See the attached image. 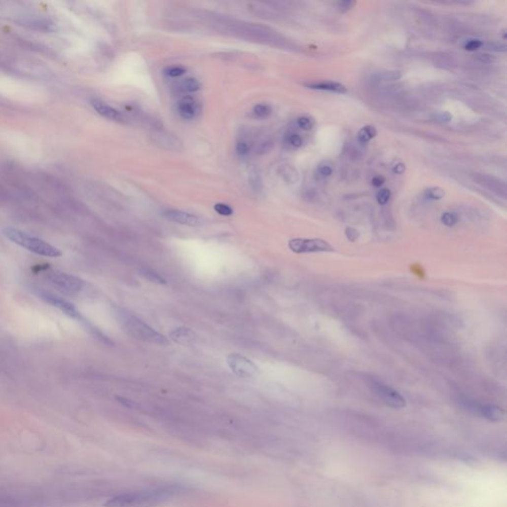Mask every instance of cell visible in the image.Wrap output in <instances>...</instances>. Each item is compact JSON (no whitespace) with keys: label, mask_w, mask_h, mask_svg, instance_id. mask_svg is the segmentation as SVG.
<instances>
[{"label":"cell","mask_w":507,"mask_h":507,"mask_svg":"<svg viewBox=\"0 0 507 507\" xmlns=\"http://www.w3.org/2000/svg\"><path fill=\"white\" fill-rule=\"evenodd\" d=\"M378 132L377 129L373 125H366L359 129L358 133V141L361 144L369 143L372 139H374L377 136Z\"/></svg>","instance_id":"obj_17"},{"label":"cell","mask_w":507,"mask_h":507,"mask_svg":"<svg viewBox=\"0 0 507 507\" xmlns=\"http://www.w3.org/2000/svg\"><path fill=\"white\" fill-rule=\"evenodd\" d=\"M306 86L310 89L314 90H323V91H329V92H334L339 94H344L348 92L347 87L337 82H331V81H323V82H315V83H309L306 84Z\"/></svg>","instance_id":"obj_13"},{"label":"cell","mask_w":507,"mask_h":507,"mask_svg":"<svg viewBox=\"0 0 507 507\" xmlns=\"http://www.w3.org/2000/svg\"><path fill=\"white\" fill-rule=\"evenodd\" d=\"M288 248L296 254L327 253L334 251V247L322 239H292L288 242Z\"/></svg>","instance_id":"obj_6"},{"label":"cell","mask_w":507,"mask_h":507,"mask_svg":"<svg viewBox=\"0 0 507 507\" xmlns=\"http://www.w3.org/2000/svg\"><path fill=\"white\" fill-rule=\"evenodd\" d=\"M199 88H200L199 82L193 78L185 79L177 85V89L184 93H192L197 91Z\"/></svg>","instance_id":"obj_16"},{"label":"cell","mask_w":507,"mask_h":507,"mask_svg":"<svg viewBox=\"0 0 507 507\" xmlns=\"http://www.w3.org/2000/svg\"><path fill=\"white\" fill-rule=\"evenodd\" d=\"M487 49L492 50V51H497V52H504V51H506V46L503 44L493 43V44H488Z\"/></svg>","instance_id":"obj_32"},{"label":"cell","mask_w":507,"mask_h":507,"mask_svg":"<svg viewBox=\"0 0 507 507\" xmlns=\"http://www.w3.org/2000/svg\"><path fill=\"white\" fill-rule=\"evenodd\" d=\"M297 126L299 127L300 129L302 130H305V131H308V130H311L313 126H314V121L312 118L308 117V116H300L297 118Z\"/></svg>","instance_id":"obj_22"},{"label":"cell","mask_w":507,"mask_h":507,"mask_svg":"<svg viewBox=\"0 0 507 507\" xmlns=\"http://www.w3.org/2000/svg\"><path fill=\"white\" fill-rule=\"evenodd\" d=\"M384 182H385V179H384L382 176H380V175H377V176L373 177V179H372V185H373L374 187H376V188H380V187L384 184Z\"/></svg>","instance_id":"obj_34"},{"label":"cell","mask_w":507,"mask_h":507,"mask_svg":"<svg viewBox=\"0 0 507 507\" xmlns=\"http://www.w3.org/2000/svg\"><path fill=\"white\" fill-rule=\"evenodd\" d=\"M115 317L122 330L129 336L154 345L166 346L169 344V340L166 336L160 334L142 319L125 309L117 308L115 310Z\"/></svg>","instance_id":"obj_1"},{"label":"cell","mask_w":507,"mask_h":507,"mask_svg":"<svg viewBox=\"0 0 507 507\" xmlns=\"http://www.w3.org/2000/svg\"><path fill=\"white\" fill-rule=\"evenodd\" d=\"M356 2L355 1H340L337 4L339 11L342 13H345L349 10H351L355 6Z\"/></svg>","instance_id":"obj_29"},{"label":"cell","mask_w":507,"mask_h":507,"mask_svg":"<svg viewBox=\"0 0 507 507\" xmlns=\"http://www.w3.org/2000/svg\"><path fill=\"white\" fill-rule=\"evenodd\" d=\"M155 141L157 144H160L163 148H166V144L169 145V149H177L179 145V141L175 139L173 136L165 133H158L155 135Z\"/></svg>","instance_id":"obj_15"},{"label":"cell","mask_w":507,"mask_h":507,"mask_svg":"<svg viewBox=\"0 0 507 507\" xmlns=\"http://www.w3.org/2000/svg\"><path fill=\"white\" fill-rule=\"evenodd\" d=\"M2 234L12 243L26 249L32 253L37 254L48 258H59L62 256L60 249L54 247L50 243L40 238L31 236L13 227H6L2 230Z\"/></svg>","instance_id":"obj_2"},{"label":"cell","mask_w":507,"mask_h":507,"mask_svg":"<svg viewBox=\"0 0 507 507\" xmlns=\"http://www.w3.org/2000/svg\"><path fill=\"white\" fill-rule=\"evenodd\" d=\"M254 114L259 117V118H267L271 115L272 113V108L271 106L266 104V103H259L257 105L254 106Z\"/></svg>","instance_id":"obj_20"},{"label":"cell","mask_w":507,"mask_h":507,"mask_svg":"<svg viewBox=\"0 0 507 507\" xmlns=\"http://www.w3.org/2000/svg\"><path fill=\"white\" fill-rule=\"evenodd\" d=\"M390 196H391L390 190H388V189H382L377 194V200H378L379 204L384 205V204H386L389 201Z\"/></svg>","instance_id":"obj_26"},{"label":"cell","mask_w":507,"mask_h":507,"mask_svg":"<svg viewBox=\"0 0 507 507\" xmlns=\"http://www.w3.org/2000/svg\"><path fill=\"white\" fill-rule=\"evenodd\" d=\"M369 386L371 387L372 391L387 406L392 408H402L405 406L406 402L404 397L399 391L391 388L390 386H387L386 384L374 379L370 380Z\"/></svg>","instance_id":"obj_7"},{"label":"cell","mask_w":507,"mask_h":507,"mask_svg":"<svg viewBox=\"0 0 507 507\" xmlns=\"http://www.w3.org/2000/svg\"><path fill=\"white\" fill-rule=\"evenodd\" d=\"M250 151H251V148H250V145L248 144V142L246 141H238L237 144H236V152L238 154V156L244 158V157H247L249 154H250Z\"/></svg>","instance_id":"obj_23"},{"label":"cell","mask_w":507,"mask_h":507,"mask_svg":"<svg viewBox=\"0 0 507 507\" xmlns=\"http://www.w3.org/2000/svg\"><path fill=\"white\" fill-rule=\"evenodd\" d=\"M392 170L394 173H397V174H402L404 171H405V165L402 163V162H399L396 163L393 168H392Z\"/></svg>","instance_id":"obj_35"},{"label":"cell","mask_w":507,"mask_h":507,"mask_svg":"<svg viewBox=\"0 0 507 507\" xmlns=\"http://www.w3.org/2000/svg\"><path fill=\"white\" fill-rule=\"evenodd\" d=\"M424 195L430 200H440L445 196V190L439 187H431L425 190Z\"/></svg>","instance_id":"obj_19"},{"label":"cell","mask_w":507,"mask_h":507,"mask_svg":"<svg viewBox=\"0 0 507 507\" xmlns=\"http://www.w3.org/2000/svg\"><path fill=\"white\" fill-rule=\"evenodd\" d=\"M169 337L176 343L187 345L194 342L196 336L189 328H176L169 333Z\"/></svg>","instance_id":"obj_14"},{"label":"cell","mask_w":507,"mask_h":507,"mask_svg":"<svg viewBox=\"0 0 507 507\" xmlns=\"http://www.w3.org/2000/svg\"><path fill=\"white\" fill-rule=\"evenodd\" d=\"M287 143L294 147V148H300L303 144V140L301 138L300 135L296 134V133H292L287 136Z\"/></svg>","instance_id":"obj_27"},{"label":"cell","mask_w":507,"mask_h":507,"mask_svg":"<svg viewBox=\"0 0 507 507\" xmlns=\"http://www.w3.org/2000/svg\"><path fill=\"white\" fill-rule=\"evenodd\" d=\"M90 104L99 115L105 117L107 119H110V120H121L122 119V115L117 109L113 108L112 106L107 104L99 99H92Z\"/></svg>","instance_id":"obj_12"},{"label":"cell","mask_w":507,"mask_h":507,"mask_svg":"<svg viewBox=\"0 0 507 507\" xmlns=\"http://www.w3.org/2000/svg\"><path fill=\"white\" fill-rule=\"evenodd\" d=\"M186 71H187V69L185 67L178 66V65H174V66H169V67H168L165 70V74L168 77H169V78H179L183 75H185Z\"/></svg>","instance_id":"obj_24"},{"label":"cell","mask_w":507,"mask_h":507,"mask_svg":"<svg viewBox=\"0 0 507 507\" xmlns=\"http://www.w3.org/2000/svg\"><path fill=\"white\" fill-rule=\"evenodd\" d=\"M318 172L320 175L324 176V177H327V176H330L333 172V169L330 165H327V164H322L318 167Z\"/></svg>","instance_id":"obj_30"},{"label":"cell","mask_w":507,"mask_h":507,"mask_svg":"<svg viewBox=\"0 0 507 507\" xmlns=\"http://www.w3.org/2000/svg\"><path fill=\"white\" fill-rule=\"evenodd\" d=\"M227 364L233 373L244 379H251L258 376L259 368L251 359L240 354L233 353L227 357Z\"/></svg>","instance_id":"obj_8"},{"label":"cell","mask_w":507,"mask_h":507,"mask_svg":"<svg viewBox=\"0 0 507 507\" xmlns=\"http://www.w3.org/2000/svg\"><path fill=\"white\" fill-rule=\"evenodd\" d=\"M258 174L259 173L257 171L251 172V174H250V182H251L252 187L256 186V189L259 190V185H261V179H260V175H258Z\"/></svg>","instance_id":"obj_33"},{"label":"cell","mask_w":507,"mask_h":507,"mask_svg":"<svg viewBox=\"0 0 507 507\" xmlns=\"http://www.w3.org/2000/svg\"><path fill=\"white\" fill-rule=\"evenodd\" d=\"M33 292L39 298H41L43 301L52 305L53 307L58 308L66 316L73 318L75 320H78L79 322L83 323L88 330H90L93 327L88 321H86L85 317L81 314V312L77 309V307L73 303L65 300L63 297H60L51 292L45 291V289L39 288V287H33Z\"/></svg>","instance_id":"obj_5"},{"label":"cell","mask_w":507,"mask_h":507,"mask_svg":"<svg viewBox=\"0 0 507 507\" xmlns=\"http://www.w3.org/2000/svg\"><path fill=\"white\" fill-rule=\"evenodd\" d=\"M459 221V216L455 212H445L441 216V222L447 227L455 226Z\"/></svg>","instance_id":"obj_21"},{"label":"cell","mask_w":507,"mask_h":507,"mask_svg":"<svg viewBox=\"0 0 507 507\" xmlns=\"http://www.w3.org/2000/svg\"><path fill=\"white\" fill-rule=\"evenodd\" d=\"M163 215L169 220L177 224L186 225V226H197L200 224V220L197 216L190 214L188 212L180 211V210H166L163 213Z\"/></svg>","instance_id":"obj_10"},{"label":"cell","mask_w":507,"mask_h":507,"mask_svg":"<svg viewBox=\"0 0 507 507\" xmlns=\"http://www.w3.org/2000/svg\"><path fill=\"white\" fill-rule=\"evenodd\" d=\"M172 491L161 488L120 494L107 500L106 507H136L156 504L171 496Z\"/></svg>","instance_id":"obj_3"},{"label":"cell","mask_w":507,"mask_h":507,"mask_svg":"<svg viewBox=\"0 0 507 507\" xmlns=\"http://www.w3.org/2000/svg\"><path fill=\"white\" fill-rule=\"evenodd\" d=\"M468 406L489 421H500L504 416V411L495 405L472 403Z\"/></svg>","instance_id":"obj_9"},{"label":"cell","mask_w":507,"mask_h":507,"mask_svg":"<svg viewBox=\"0 0 507 507\" xmlns=\"http://www.w3.org/2000/svg\"><path fill=\"white\" fill-rule=\"evenodd\" d=\"M214 210L222 216H231L234 212L232 207L225 203H216L214 205Z\"/></svg>","instance_id":"obj_25"},{"label":"cell","mask_w":507,"mask_h":507,"mask_svg":"<svg viewBox=\"0 0 507 507\" xmlns=\"http://www.w3.org/2000/svg\"><path fill=\"white\" fill-rule=\"evenodd\" d=\"M43 274L53 286L69 296L81 295L86 287V283L82 278L58 270L46 269Z\"/></svg>","instance_id":"obj_4"},{"label":"cell","mask_w":507,"mask_h":507,"mask_svg":"<svg viewBox=\"0 0 507 507\" xmlns=\"http://www.w3.org/2000/svg\"><path fill=\"white\" fill-rule=\"evenodd\" d=\"M345 234H346V237H347V238H348L351 242H355V241L358 239V237H359V232H358L356 229L351 228V227L346 228V230H345Z\"/></svg>","instance_id":"obj_31"},{"label":"cell","mask_w":507,"mask_h":507,"mask_svg":"<svg viewBox=\"0 0 507 507\" xmlns=\"http://www.w3.org/2000/svg\"><path fill=\"white\" fill-rule=\"evenodd\" d=\"M402 73L401 70H385L377 76V80L380 82H395L401 80Z\"/></svg>","instance_id":"obj_18"},{"label":"cell","mask_w":507,"mask_h":507,"mask_svg":"<svg viewBox=\"0 0 507 507\" xmlns=\"http://www.w3.org/2000/svg\"><path fill=\"white\" fill-rule=\"evenodd\" d=\"M177 112L179 116L186 120L193 119L198 112V107L195 99L189 95L183 97L177 104Z\"/></svg>","instance_id":"obj_11"},{"label":"cell","mask_w":507,"mask_h":507,"mask_svg":"<svg viewBox=\"0 0 507 507\" xmlns=\"http://www.w3.org/2000/svg\"><path fill=\"white\" fill-rule=\"evenodd\" d=\"M484 44L485 43L481 41V40H478V39L469 40V41L465 43V50L468 51V52H475V51H478L479 49L483 48Z\"/></svg>","instance_id":"obj_28"}]
</instances>
